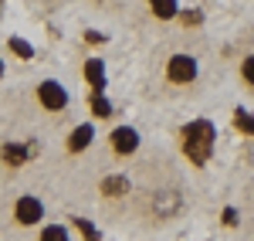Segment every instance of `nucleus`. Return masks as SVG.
<instances>
[{"mask_svg": "<svg viewBox=\"0 0 254 241\" xmlns=\"http://www.w3.org/2000/svg\"><path fill=\"white\" fill-rule=\"evenodd\" d=\"M41 241H68V231L58 228V224H51V228H44V231H41Z\"/></svg>", "mask_w": 254, "mask_h": 241, "instance_id": "obj_15", "label": "nucleus"}, {"mask_svg": "<svg viewBox=\"0 0 254 241\" xmlns=\"http://www.w3.org/2000/svg\"><path fill=\"white\" fill-rule=\"evenodd\" d=\"M92 143V126H78L75 133H71V140H68V150L71 153H78V150H85Z\"/></svg>", "mask_w": 254, "mask_h": 241, "instance_id": "obj_10", "label": "nucleus"}, {"mask_svg": "<svg viewBox=\"0 0 254 241\" xmlns=\"http://www.w3.org/2000/svg\"><path fill=\"white\" fill-rule=\"evenodd\" d=\"M85 79L92 81V88H95V92H102V88H105V68H102V61H98V58H88V61H85Z\"/></svg>", "mask_w": 254, "mask_h": 241, "instance_id": "obj_7", "label": "nucleus"}, {"mask_svg": "<svg viewBox=\"0 0 254 241\" xmlns=\"http://www.w3.org/2000/svg\"><path fill=\"white\" fill-rule=\"evenodd\" d=\"M149 7H153V14H156L159 20L176 17V0H149Z\"/></svg>", "mask_w": 254, "mask_h": 241, "instance_id": "obj_11", "label": "nucleus"}, {"mask_svg": "<svg viewBox=\"0 0 254 241\" xmlns=\"http://www.w3.org/2000/svg\"><path fill=\"white\" fill-rule=\"evenodd\" d=\"M234 122H237V129H241V133H248V136H254V112H244V109H237Z\"/></svg>", "mask_w": 254, "mask_h": 241, "instance_id": "obj_13", "label": "nucleus"}, {"mask_svg": "<svg viewBox=\"0 0 254 241\" xmlns=\"http://www.w3.org/2000/svg\"><path fill=\"white\" fill-rule=\"evenodd\" d=\"M92 112H95L98 119H109V116H112V105H109V99H105L102 92L92 95Z\"/></svg>", "mask_w": 254, "mask_h": 241, "instance_id": "obj_12", "label": "nucleus"}, {"mask_svg": "<svg viewBox=\"0 0 254 241\" xmlns=\"http://www.w3.org/2000/svg\"><path fill=\"white\" fill-rule=\"evenodd\" d=\"M241 75H244V81H248V85H254V55H248V58H244Z\"/></svg>", "mask_w": 254, "mask_h": 241, "instance_id": "obj_17", "label": "nucleus"}, {"mask_svg": "<svg viewBox=\"0 0 254 241\" xmlns=\"http://www.w3.org/2000/svg\"><path fill=\"white\" fill-rule=\"evenodd\" d=\"M38 99H41V105L44 109H51V112H61L64 105H68V92L61 88L58 81H44L38 88Z\"/></svg>", "mask_w": 254, "mask_h": 241, "instance_id": "obj_3", "label": "nucleus"}, {"mask_svg": "<svg viewBox=\"0 0 254 241\" xmlns=\"http://www.w3.org/2000/svg\"><path fill=\"white\" fill-rule=\"evenodd\" d=\"M166 75H170V81H176V85H190V81L196 79V61L190 58V55H173Z\"/></svg>", "mask_w": 254, "mask_h": 241, "instance_id": "obj_2", "label": "nucleus"}, {"mask_svg": "<svg viewBox=\"0 0 254 241\" xmlns=\"http://www.w3.org/2000/svg\"><path fill=\"white\" fill-rule=\"evenodd\" d=\"M31 153H34L31 146H14V143H7V146H3V160L10 163V166H20Z\"/></svg>", "mask_w": 254, "mask_h": 241, "instance_id": "obj_9", "label": "nucleus"}, {"mask_svg": "<svg viewBox=\"0 0 254 241\" xmlns=\"http://www.w3.org/2000/svg\"><path fill=\"white\" fill-rule=\"evenodd\" d=\"M0 75H3V65H0Z\"/></svg>", "mask_w": 254, "mask_h": 241, "instance_id": "obj_18", "label": "nucleus"}, {"mask_svg": "<svg viewBox=\"0 0 254 241\" xmlns=\"http://www.w3.org/2000/svg\"><path fill=\"white\" fill-rule=\"evenodd\" d=\"M14 214H17V224L41 221V201H38V197H20L17 207H14Z\"/></svg>", "mask_w": 254, "mask_h": 241, "instance_id": "obj_5", "label": "nucleus"}, {"mask_svg": "<svg viewBox=\"0 0 254 241\" xmlns=\"http://www.w3.org/2000/svg\"><path fill=\"white\" fill-rule=\"evenodd\" d=\"M102 194L105 197H122V194H129V180L126 177H105L102 180Z\"/></svg>", "mask_w": 254, "mask_h": 241, "instance_id": "obj_8", "label": "nucleus"}, {"mask_svg": "<svg viewBox=\"0 0 254 241\" xmlns=\"http://www.w3.org/2000/svg\"><path fill=\"white\" fill-rule=\"evenodd\" d=\"M75 224H78V231L85 235V241H98V231H95V228H92L88 221H81V218H75Z\"/></svg>", "mask_w": 254, "mask_h": 241, "instance_id": "obj_16", "label": "nucleus"}, {"mask_svg": "<svg viewBox=\"0 0 254 241\" xmlns=\"http://www.w3.org/2000/svg\"><path fill=\"white\" fill-rule=\"evenodd\" d=\"M176 211H180V194H176V190H159L156 194V214L170 218Z\"/></svg>", "mask_w": 254, "mask_h": 241, "instance_id": "obj_6", "label": "nucleus"}, {"mask_svg": "<svg viewBox=\"0 0 254 241\" xmlns=\"http://www.w3.org/2000/svg\"><path fill=\"white\" fill-rule=\"evenodd\" d=\"M210 150H214V126L207 119H196L183 129V153L190 157L193 166H203L210 160Z\"/></svg>", "mask_w": 254, "mask_h": 241, "instance_id": "obj_1", "label": "nucleus"}, {"mask_svg": "<svg viewBox=\"0 0 254 241\" xmlns=\"http://www.w3.org/2000/svg\"><path fill=\"white\" fill-rule=\"evenodd\" d=\"M10 51H14V55H20L24 61H27L31 55H34V48H31V44H27L24 38H10Z\"/></svg>", "mask_w": 254, "mask_h": 241, "instance_id": "obj_14", "label": "nucleus"}, {"mask_svg": "<svg viewBox=\"0 0 254 241\" xmlns=\"http://www.w3.org/2000/svg\"><path fill=\"white\" fill-rule=\"evenodd\" d=\"M136 146H139V133H136V129L119 126L116 133H112V150H116V153L129 157V153H136Z\"/></svg>", "mask_w": 254, "mask_h": 241, "instance_id": "obj_4", "label": "nucleus"}]
</instances>
